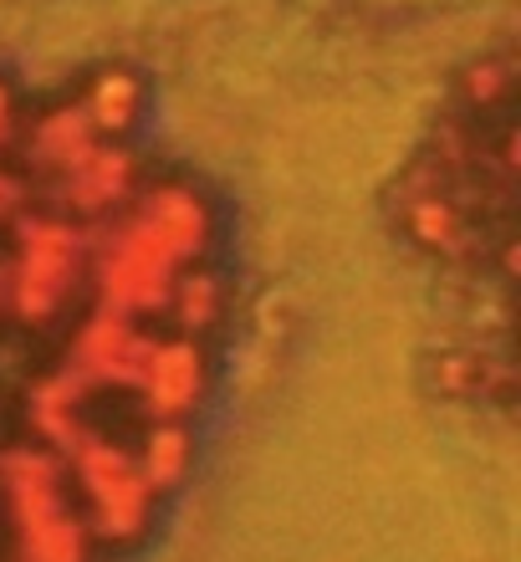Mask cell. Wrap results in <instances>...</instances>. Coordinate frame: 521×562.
<instances>
[{
	"mask_svg": "<svg viewBox=\"0 0 521 562\" xmlns=\"http://www.w3.org/2000/svg\"><path fill=\"white\" fill-rule=\"evenodd\" d=\"M511 67H507V61H476V67H471V72H465V82H461V88H465V103H471V108H480V113H486V108H496V103H501V98H507V88H511Z\"/></svg>",
	"mask_w": 521,
	"mask_h": 562,
	"instance_id": "15",
	"label": "cell"
},
{
	"mask_svg": "<svg viewBox=\"0 0 521 562\" xmlns=\"http://www.w3.org/2000/svg\"><path fill=\"white\" fill-rule=\"evenodd\" d=\"M92 532L77 517V506H67L61 517H46L26 532L5 537V562H92Z\"/></svg>",
	"mask_w": 521,
	"mask_h": 562,
	"instance_id": "10",
	"label": "cell"
},
{
	"mask_svg": "<svg viewBox=\"0 0 521 562\" xmlns=\"http://www.w3.org/2000/svg\"><path fill=\"white\" fill-rule=\"evenodd\" d=\"M92 144H98V134H92V123H88V113H82V103H77V108H52V113H42V119L31 123L26 164L36 169V175L67 179L77 164L92 154Z\"/></svg>",
	"mask_w": 521,
	"mask_h": 562,
	"instance_id": "9",
	"label": "cell"
},
{
	"mask_svg": "<svg viewBox=\"0 0 521 562\" xmlns=\"http://www.w3.org/2000/svg\"><path fill=\"white\" fill-rule=\"evenodd\" d=\"M15 134V103H11V88L0 82V144Z\"/></svg>",
	"mask_w": 521,
	"mask_h": 562,
	"instance_id": "17",
	"label": "cell"
},
{
	"mask_svg": "<svg viewBox=\"0 0 521 562\" xmlns=\"http://www.w3.org/2000/svg\"><path fill=\"white\" fill-rule=\"evenodd\" d=\"M128 210L149 225L154 236L165 240L184 267H194V261L205 256L209 236H215V215H209V205L190 190V184H154V190L134 194Z\"/></svg>",
	"mask_w": 521,
	"mask_h": 562,
	"instance_id": "8",
	"label": "cell"
},
{
	"mask_svg": "<svg viewBox=\"0 0 521 562\" xmlns=\"http://www.w3.org/2000/svg\"><path fill=\"white\" fill-rule=\"evenodd\" d=\"M149 348H154V333H144L134 317L98 307L88 323L77 327L72 353H67V373L88 394H98V389H134Z\"/></svg>",
	"mask_w": 521,
	"mask_h": 562,
	"instance_id": "4",
	"label": "cell"
},
{
	"mask_svg": "<svg viewBox=\"0 0 521 562\" xmlns=\"http://www.w3.org/2000/svg\"><path fill=\"white\" fill-rule=\"evenodd\" d=\"M21 194H26V190H21V179L0 169V221H11L15 210H21Z\"/></svg>",
	"mask_w": 521,
	"mask_h": 562,
	"instance_id": "16",
	"label": "cell"
},
{
	"mask_svg": "<svg viewBox=\"0 0 521 562\" xmlns=\"http://www.w3.org/2000/svg\"><path fill=\"white\" fill-rule=\"evenodd\" d=\"M184 271L174 251L123 205L118 231H107V240L92 251V286H98V307L118 312V317H154L165 312L169 286Z\"/></svg>",
	"mask_w": 521,
	"mask_h": 562,
	"instance_id": "3",
	"label": "cell"
},
{
	"mask_svg": "<svg viewBox=\"0 0 521 562\" xmlns=\"http://www.w3.org/2000/svg\"><path fill=\"white\" fill-rule=\"evenodd\" d=\"M67 486L77 491V517L88 521L92 542H138L154 521V491L134 465V450L103 435H82L67 450Z\"/></svg>",
	"mask_w": 521,
	"mask_h": 562,
	"instance_id": "1",
	"label": "cell"
},
{
	"mask_svg": "<svg viewBox=\"0 0 521 562\" xmlns=\"http://www.w3.org/2000/svg\"><path fill=\"white\" fill-rule=\"evenodd\" d=\"M138 103H144L138 77L123 72V67H113V72L92 77L88 98H82V113H88V123H92V134H98V138H118V134H128V128H134Z\"/></svg>",
	"mask_w": 521,
	"mask_h": 562,
	"instance_id": "12",
	"label": "cell"
},
{
	"mask_svg": "<svg viewBox=\"0 0 521 562\" xmlns=\"http://www.w3.org/2000/svg\"><path fill=\"white\" fill-rule=\"evenodd\" d=\"M82 271H88V251L77 225L61 215H31L15 236V251L5 256V312L26 327L57 323Z\"/></svg>",
	"mask_w": 521,
	"mask_h": 562,
	"instance_id": "2",
	"label": "cell"
},
{
	"mask_svg": "<svg viewBox=\"0 0 521 562\" xmlns=\"http://www.w3.org/2000/svg\"><path fill=\"white\" fill-rule=\"evenodd\" d=\"M404 231L424 246V251L445 256V261H465L476 256V225H471V210L450 194V175L430 159V184L424 179H409V200H404Z\"/></svg>",
	"mask_w": 521,
	"mask_h": 562,
	"instance_id": "6",
	"label": "cell"
},
{
	"mask_svg": "<svg viewBox=\"0 0 521 562\" xmlns=\"http://www.w3.org/2000/svg\"><path fill=\"white\" fill-rule=\"evenodd\" d=\"M190 460H194V445H190L184 419H149L134 445V465L154 496L174 491L184 481V471H190Z\"/></svg>",
	"mask_w": 521,
	"mask_h": 562,
	"instance_id": "11",
	"label": "cell"
},
{
	"mask_svg": "<svg viewBox=\"0 0 521 562\" xmlns=\"http://www.w3.org/2000/svg\"><path fill=\"white\" fill-rule=\"evenodd\" d=\"M57 184H61L67 215H77V221H103V215L123 210L138 194V164H134V154H123L118 144L98 138L88 159L77 164L67 179H57Z\"/></svg>",
	"mask_w": 521,
	"mask_h": 562,
	"instance_id": "7",
	"label": "cell"
},
{
	"mask_svg": "<svg viewBox=\"0 0 521 562\" xmlns=\"http://www.w3.org/2000/svg\"><path fill=\"white\" fill-rule=\"evenodd\" d=\"M165 312L174 317V327L184 338H200V333H209L220 323V281L209 277L205 267H184L174 277V286H169Z\"/></svg>",
	"mask_w": 521,
	"mask_h": 562,
	"instance_id": "13",
	"label": "cell"
},
{
	"mask_svg": "<svg viewBox=\"0 0 521 562\" xmlns=\"http://www.w3.org/2000/svg\"><path fill=\"white\" fill-rule=\"evenodd\" d=\"M430 373H434V389L450 394V400L486 394V358H476V353H440Z\"/></svg>",
	"mask_w": 521,
	"mask_h": 562,
	"instance_id": "14",
	"label": "cell"
},
{
	"mask_svg": "<svg viewBox=\"0 0 521 562\" xmlns=\"http://www.w3.org/2000/svg\"><path fill=\"white\" fill-rule=\"evenodd\" d=\"M205 384H209V363H205V348L200 338H154L149 358L134 379V394L144 400L149 419H184L194 404L205 400Z\"/></svg>",
	"mask_w": 521,
	"mask_h": 562,
	"instance_id": "5",
	"label": "cell"
}]
</instances>
